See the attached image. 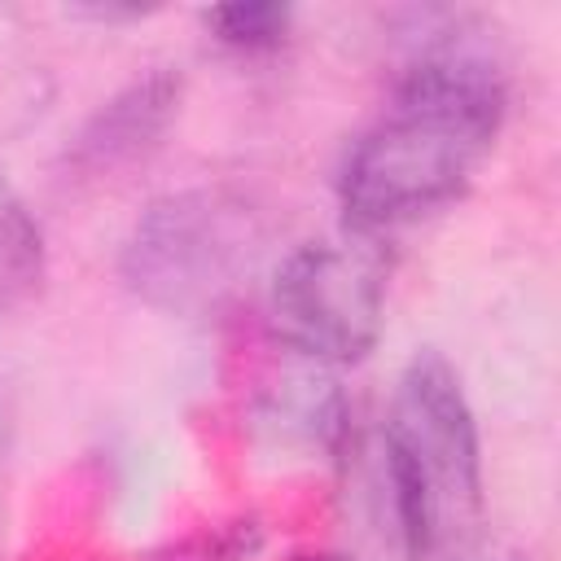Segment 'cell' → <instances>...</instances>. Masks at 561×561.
<instances>
[{"mask_svg": "<svg viewBox=\"0 0 561 561\" xmlns=\"http://www.w3.org/2000/svg\"><path fill=\"white\" fill-rule=\"evenodd\" d=\"M504 110L508 88L491 53L456 39L421 53L342 167L351 232L373 237L456 202L491 153Z\"/></svg>", "mask_w": 561, "mask_h": 561, "instance_id": "obj_1", "label": "cell"}, {"mask_svg": "<svg viewBox=\"0 0 561 561\" xmlns=\"http://www.w3.org/2000/svg\"><path fill=\"white\" fill-rule=\"evenodd\" d=\"M289 9L285 4H219L206 13L210 35L224 48L237 53H272L289 35Z\"/></svg>", "mask_w": 561, "mask_h": 561, "instance_id": "obj_8", "label": "cell"}, {"mask_svg": "<svg viewBox=\"0 0 561 561\" xmlns=\"http://www.w3.org/2000/svg\"><path fill=\"white\" fill-rule=\"evenodd\" d=\"M311 561H342V557H311Z\"/></svg>", "mask_w": 561, "mask_h": 561, "instance_id": "obj_10", "label": "cell"}, {"mask_svg": "<svg viewBox=\"0 0 561 561\" xmlns=\"http://www.w3.org/2000/svg\"><path fill=\"white\" fill-rule=\"evenodd\" d=\"M386 250L368 232L307 241L272 276V329L311 364L364 359L386 320Z\"/></svg>", "mask_w": 561, "mask_h": 561, "instance_id": "obj_4", "label": "cell"}, {"mask_svg": "<svg viewBox=\"0 0 561 561\" xmlns=\"http://www.w3.org/2000/svg\"><path fill=\"white\" fill-rule=\"evenodd\" d=\"M44 272H48L44 228L13 188V180L0 171V311L31 302L44 285Z\"/></svg>", "mask_w": 561, "mask_h": 561, "instance_id": "obj_6", "label": "cell"}, {"mask_svg": "<svg viewBox=\"0 0 561 561\" xmlns=\"http://www.w3.org/2000/svg\"><path fill=\"white\" fill-rule=\"evenodd\" d=\"M175 110H180V75L158 66L92 110V118L79 127L70 145V162L88 175L123 171L158 149Z\"/></svg>", "mask_w": 561, "mask_h": 561, "instance_id": "obj_5", "label": "cell"}, {"mask_svg": "<svg viewBox=\"0 0 561 561\" xmlns=\"http://www.w3.org/2000/svg\"><path fill=\"white\" fill-rule=\"evenodd\" d=\"M263 421L272 430H280L285 438L329 451V447H337V434H342V394L316 364V368L280 381V390L267 394Z\"/></svg>", "mask_w": 561, "mask_h": 561, "instance_id": "obj_7", "label": "cell"}, {"mask_svg": "<svg viewBox=\"0 0 561 561\" xmlns=\"http://www.w3.org/2000/svg\"><path fill=\"white\" fill-rule=\"evenodd\" d=\"M386 469L412 561H473L486 535L478 421L456 368L416 351L386 416Z\"/></svg>", "mask_w": 561, "mask_h": 561, "instance_id": "obj_2", "label": "cell"}, {"mask_svg": "<svg viewBox=\"0 0 561 561\" xmlns=\"http://www.w3.org/2000/svg\"><path fill=\"white\" fill-rule=\"evenodd\" d=\"M259 543H263V526L254 517H237V522L206 526V530L171 543L153 561H245L259 552Z\"/></svg>", "mask_w": 561, "mask_h": 561, "instance_id": "obj_9", "label": "cell"}, {"mask_svg": "<svg viewBox=\"0 0 561 561\" xmlns=\"http://www.w3.org/2000/svg\"><path fill=\"white\" fill-rule=\"evenodd\" d=\"M267 241L259 206L232 188L158 197L123 245V280L167 316L219 311L254 272Z\"/></svg>", "mask_w": 561, "mask_h": 561, "instance_id": "obj_3", "label": "cell"}]
</instances>
